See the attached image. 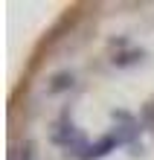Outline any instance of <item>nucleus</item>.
Returning a JSON list of instances; mask_svg holds the SVG:
<instances>
[{"mask_svg": "<svg viewBox=\"0 0 154 160\" xmlns=\"http://www.w3.org/2000/svg\"><path fill=\"white\" fill-rule=\"evenodd\" d=\"M9 160H35V143H32V140H26V143L15 146L12 154H9Z\"/></svg>", "mask_w": 154, "mask_h": 160, "instance_id": "obj_1", "label": "nucleus"}]
</instances>
